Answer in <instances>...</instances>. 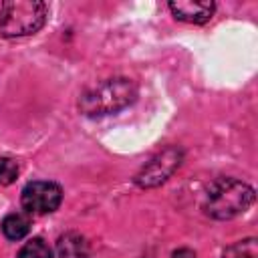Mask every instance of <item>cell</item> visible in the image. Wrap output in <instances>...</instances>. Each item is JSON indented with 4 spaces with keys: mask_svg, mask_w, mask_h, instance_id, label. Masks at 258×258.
Instances as JSON below:
<instances>
[{
    "mask_svg": "<svg viewBox=\"0 0 258 258\" xmlns=\"http://www.w3.org/2000/svg\"><path fill=\"white\" fill-rule=\"evenodd\" d=\"M137 99V85L127 77L105 79L83 91L79 111L87 117H105L123 111Z\"/></svg>",
    "mask_w": 258,
    "mask_h": 258,
    "instance_id": "cell-1",
    "label": "cell"
},
{
    "mask_svg": "<svg viewBox=\"0 0 258 258\" xmlns=\"http://www.w3.org/2000/svg\"><path fill=\"white\" fill-rule=\"evenodd\" d=\"M254 204V187L236 177H218L210 183L204 212L214 220H232Z\"/></svg>",
    "mask_w": 258,
    "mask_h": 258,
    "instance_id": "cell-2",
    "label": "cell"
},
{
    "mask_svg": "<svg viewBox=\"0 0 258 258\" xmlns=\"http://www.w3.org/2000/svg\"><path fill=\"white\" fill-rule=\"evenodd\" d=\"M48 16V6L40 0H6L0 6V36L20 38L38 32Z\"/></svg>",
    "mask_w": 258,
    "mask_h": 258,
    "instance_id": "cell-3",
    "label": "cell"
},
{
    "mask_svg": "<svg viewBox=\"0 0 258 258\" xmlns=\"http://www.w3.org/2000/svg\"><path fill=\"white\" fill-rule=\"evenodd\" d=\"M183 161V151L181 147L175 145H167L163 149H159L135 175V183L139 187H157L163 181H167L175 169L181 165Z\"/></svg>",
    "mask_w": 258,
    "mask_h": 258,
    "instance_id": "cell-4",
    "label": "cell"
},
{
    "mask_svg": "<svg viewBox=\"0 0 258 258\" xmlns=\"http://www.w3.org/2000/svg\"><path fill=\"white\" fill-rule=\"evenodd\" d=\"M22 208L28 214H50L62 202V189L54 181L34 179L28 181L20 194Z\"/></svg>",
    "mask_w": 258,
    "mask_h": 258,
    "instance_id": "cell-5",
    "label": "cell"
},
{
    "mask_svg": "<svg viewBox=\"0 0 258 258\" xmlns=\"http://www.w3.org/2000/svg\"><path fill=\"white\" fill-rule=\"evenodd\" d=\"M171 14L189 24H204L214 16L216 4L212 0H173L169 2Z\"/></svg>",
    "mask_w": 258,
    "mask_h": 258,
    "instance_id": "cell-6",
    "label": "cell"
},
{
    "mask_svg": "<svg viewBox=\"0 0 258 258\" xmlns=\"http://www.w3.org/2000/svg\"><path fill=\"white\" fill-rule=\"evenodd\" d=\"M56 258H89V244L77 232H67L56 242Z\"/></svg>",
    "mask_w": 258,
    "mask_h": 258,
    "instance_id": "cell-7",
    "label": "cell"
},
{
    "mask_svg": "<svg viewBox=\"0 0 258 258\" xmlns=\"http://www.w3.org/2000/svg\"><path fill=\"white\" fill-rule=\"evenodd\" d=\"M30 230V218L24 212H12L2 220V232L8 240H22Z\"/></svg>",
    "mask_w": 258,
    "mask_h": 258,
    "instance_id": "cell-8",
    "label": "cell"
},
{
    "mask_svg": "<svg viewBox=\"0 0 258 258\" xmlns=\"http://www.w3.org/2000/svg\"><path fill=\"white\" fill-rule=\"evenodd\" d=\"M222 258H258V242L256 238H244L228 248H224Z\"/></svg>",
    "mask_w": 258,
    "mask_h": 258,
    "instance_id": "cell-9",
    "label": "cell"
},
{
    "mask_svg": "<svg viewBox=\"0 0 258 258\" xmlns=\"http://www.w3.org/2000/svg\"><path fill=\"white\" fill-rule=\"evenodd\" d=\"M18 258H52V252L42 238H32L20 248Z\"/></svg>",
    "mask_w": 258,
    "mask_h": 258,
    "instance_id": "cell-10",
    "label": "cell"
},
{
    "mask_svg": "<svg viewBox=\"0 0 258 258\" xmlns=\"http://www.w3.org/2000/svg\"><path fill=\"white\" fill-rule=\"evenodd\" d=\"M18 177V163L12 157L0 155V187L14 183Z\"/></svg>",
    "mask_w": 258,
    "mask_h": 258,
    "instance_id": "cell-11",
    "label": "cell"
},
{
    "mask_svg": "<svg viewBox=\"0 0 258 258\" xmlns=\"http://www.w3.org/2000/svg\"><path fill=\"white\" fill-rule=\"evenodd\" d=\"M171 258H198V256H196V252L189 250V248H177V250L171 254Z\"/></svg>",
    "mask_w": 258,
    "mask_h": 258,
    "instance_id": "cell-12",
    "label": "cell"
}]
</instances>
